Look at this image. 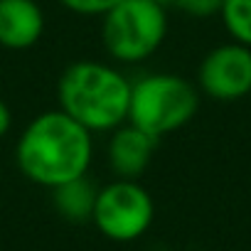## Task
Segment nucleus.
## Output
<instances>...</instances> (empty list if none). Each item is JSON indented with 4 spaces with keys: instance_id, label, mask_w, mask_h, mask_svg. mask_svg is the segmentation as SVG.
Returning a JSON list of instances; mask_svg holds the SVG:
<instances>
[{
    "instance_id": "obj_1",
    "label": "nucleus",
    "mask_w": 251,
    "mask_h": 251,
    "mask_svg": "<svg viewBox=\"0 0 251 251\" xmlns=\"http://www.w3.org/2000/svg\"><path fill=\"white\" fill-rule=\"evenodd\" d=\"M91 158V133L59 108L37 113L25 126L15 146V163L20 173L47 190L84 177Z\"/></svg>"
},
{
    "instance_id": "obj_2",
    "label": "nucleus",
    "mask_w": 251,
    "mask_h": 251,
    "mask_svg": "<svg viewBox=\"0 0 251 251\" xmlns=\"http://www.w3.org/2000/svg\"><path fill=\"white\" fill-rule=\"evenodd\" d=\"M59 111L89 133H111L128 123L131 81L121 69L96 59L69 64L57 81Z\"/></svg>"
},
{
    "instance_id": "obj_3",
    "label": "nucleus",
    "mask_w": 251,
    "mask_h": 251,
    "mask_svg": "<svg viewBox=\"0 0 251 251\" xmlns=\"http://www.w3.org/2000/svg\"><path fill=\"white\" fill-rule=\"evenodd\" d=\"M197 111L200 89L180 74L151 72L131 81L128 123L155 138L185 128Z\"/></svg>"
},
{
    "instance_id": "obj_4",
    "label": "nucleus",
    "mask_w": 251,
    "mask_h": 251,
    "mask_svg": "<svg viewBox=\"0 0 251 251\" xmlns=\"http://www.w3.org/2000/svg\"><path fill=\"white\" fill-rule=\"evenodd\" d=\"M168 37V13L155 0H121L101 18V42L118 64L151 59Z\"/></svg>"
},
{
    "instance_id": "obj_5",
    "label": "nucleus",
    "mask_w": 251,
    "mask_h": 251,
    "mask_svg": "<svg viewBox=\"0 0 251 251\" xmlns=\"http://www.w3.org/2000/svg\"><path fill=\"white\" fill-rule=\"evenodd\" d=\"M155 219V202L138 180H121L99 187L91 224L111 241L141 239Z\"/></svg>"
},
{
    "instance_id": "obj_6",
    "label": "nucleus",
    "mask_w": 251,
    "mask_h": 251,
    "mask_svg": "<svg viewBox=\"0 0 251 251\" xmlns=\"http://www.w3.org/2000/svg\"><path fill=\"white\" fill-rule=\"evenodd\" d=\"M197 89L222 103L251 94V47L226 42L204 54L197 69Z\"/></svg>"
},
{
    "instance_id": "obj_7",
    "label": "nucleus",
    "mask_w": 251,
    "mask_h": 251,
    "mask_svg": "<svg viewBox=\"0 0 251 251\" xmlns=\"http://www.w3.org/2000/svg\"><path fill=\"white\" fill-rule=\"evenodd\" d=\"M160 138L141 131L133 123H123L116 131L108 133V146H106V160L108 168L116 177L121 180H138L158 148Z\"/></svg>"
},
{
    "instance_id": "obj_8",
    "label": "nucleus",
    "mask_w": 251,
    "mask_h": 251,
    "mask_svg": "<svg viewBox=\"0 0 251 251\" xmlns=\"http://www.w3.org/2000/svg\"><path fill=\"white\" fill-rule=\"evenodd\" d=\"M45 35V10L37 0H0V47L23 52Z\"/></svg>"
},
{
    "instance_id": "obj_9",
    "label": "nucleus",
    "mask_w": 251,
    "mask_h": 251,
    "mask_svg": "<svg viewBox=\"0 0 251 251\" xmlns=\"http://www.w3.org/2000/svg\"><path fill=\"white\" fill-rule=\"evenodd\" d=\"M96 195H99V187L84 175V177H76V180H69V182L54 187L52 190V207L67 222H74V224L91 222Z\"/></svg>"
},
{
    "instance_id": "obj_10",
    "label": "nucleus",
    "mask_w": 251,
    "mask_h": 251,
    "mask_svg": "<svg viewBox=\"0 0 251 251\" xmlns=\"http://www.w3.org/2000/svg\"><path fill=\"white\" fill-rule=\"evenodd\" d=\"M219 18L234 42L251 47V0H224Z\"/></svg>"
},
{
    "instance_id": "obj_11",
    "label": "nucleus",
    "mask_w": 251,
    "mask_h": 251,
    "mask_svg": "<svg viewBox=\"0 0 251 251\" xmlns=\"http://www.w3.org/2000/svg\"><path fill=\"white\" fill-rule=\"evenodd\" d=\"M59 3L74 13V15H84V18H103L111 8H116L121 0H59Z\"/></svg>"
},
{
    "instance_id": "obj_12",
    "label": "nucleus",
    "mask_w": 251,
    "mask_h": 251,
    "mask_svg": "<svg viewBox=\"0 0 251 251\" xmlns=\"http://www.w3.org/2000/svg\"><path fill=\"white\" fill-rule=\"evenodd\" d=\"M222 3L224 0H173V5L190 15V18H197V20H207V18H214L222 13Z\"/></svg>"
},
{
    "instance_id": "obj_13",
    "label": "nucleus",
    "mask_w": 251,
    "mask_h": 251,
    "mask_svg": "<svg viewBox=\"0 0 251 251\" xmlns=\"http://www.w3.org/2000/svg\"><path fill=\"white\" fill-rule=\"evenodd\" d=\"M13 128V113H10V106L0 99V138L8 136Z\"/></svg>"
},
{
    "instance_id": "obj_14",
    "label": "nucleus",
    "mask_w": 251,
    "mask_h": 251,
    "mask_svg": "<svg viewBox=\"0 0 251 251\" xmlns=\"http://www.w3.org/2000/svg\"><path fill=\"white\" fill-rule=\"evenodd\" d=\"M155 3H160V5H165V8H168V5H173V0H155Z\"/></svg>"
}]
</instances>
